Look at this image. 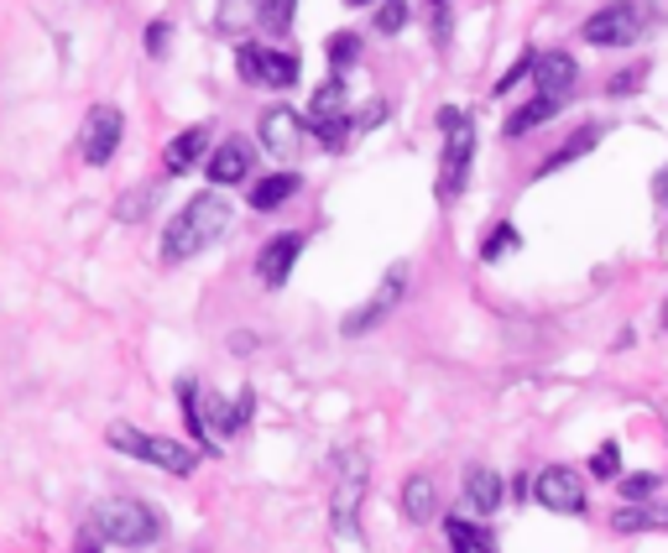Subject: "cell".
Here are the masks:
<instances>
[{
  "mask_svg": "<svg viewBox=\"0 0 668 553\" xmlns=\"http://www.w3.org/2000/svg\"><path fill=\"white\" fill-rule=\"evenodd\" d=\"M652 193H658V199H664V204H668V168H664V173H658V178H652Z\"/></svg>",
  "mask_w": 668,
  "mask_h": 553,
  "instance_id": "cell-39",
  "label": "cell"
},
{
  "mask_svg": "<svg viewBox=\"0 0 668 553\" xmlns=\"http://www.w3.org/2000/svg\"><path fill=\"white\" fill-rule=\"evenodd\" d=\"M236 63L246 84H272V89H292L298 84V69H303L298 52H272V48H257V42H240Z\"/></svg>",
  "mask_w": 668,
  "mask_h": 553,
  "instance_id": "cell-7",
  "label": "cell"
},
{
  "mask_svg": "<svg viewBox=\"0 0 668 553\" xmlns=\"http://www.w3.org/2000/svg\"><path fill=\"white\" fill-rule=\"evenodd\" d=\"M532 69H538V52H522V58L512 63V69H507V73L497 79V94H507V89H512L517 79H532Z\"/></svg>",
  "mask_w": 668,
  "mask_h": 553,
  "instance_id": "cell-33",
  "label": "cell"
},
{
  "mask_svg": "<svg viewBox=\"0 0 668 553\" xmlns=\"http://www.w3.org/2000/svg\"><path fill=\"white\" fill-rule=\"evenodd\" d=\"M298 193V173H272L261 178L257 189H251V209H261V214H272V209H282Z\"/></svg>",
  "mask_w": 668,
  "mask_h": 553,
  "instance_id": "cell-23",
  "label": "cell"
},
{
  "mask_svg": "<svg viewBox=\"0 0 668 553\" xmlns=\"http://www.w3.org/2000/svg\"><path fill=\"white\" fill-rule=\"evenodd\" d=\"M642 84H648V63H632L627 73H617V79L606 84V94H617V100H621V94H637Z\"/></svg>",
  "mask_w": 668,
  "mask_h": 553,
  "instance_id": "cell-31",
  "label": "cell"
},
{
  "mask_svg": "<svg viewBox=\"0 0 668 553\" xmlns=\"http://www.w3.org/2000/svg\"><path fill=\"white\" fill-rule=\"evenodd\" d=\"M517 245H522V235H517V225H507L501 220L491 235H486V245H480V261H501V257H512Z\"/></svg>",
  "mask_w": 668,
  "mask_h": 553,
  "instance_id": "cell-25",
  "label": "cell"
},
{
  "mask_svg": "<svg viewBox=\"0 0 668 553\" xmlns=\"http://www.w3.org/2000/svg\"><path fill=\"white\" fill-rule=\"evenodd\" d=\"M402 512H408V522H429L433 512H439V485H433L429 475H408V485H402Z\"/></svg>",
  "mask_w": 668,
  "mask_h": 553,
  "instance_id": "cell-18",
  "label": "cell"
},
{
  "mask_svg": "<svg viewBox=\"0 0 668 553\" xmlns=\"http://www.w3.org/2000/svg\"><path fill=\"white\" fill-rule=\"evenodd\" d=\"M178 398H183V418H189V433L199 444H209V423H205V408H199V392L193 381H178Z\"/></svg>",
  "mask_w": 668,
  "mask_h": 553,
  "instance_id": "cell-27",
  "label": "cell"
},
{
  "mask_svg": "<svg viewBox=\"0 0 668 553\" xmlns=\"http://www.w3.org/2000/svg\"><path fill=\"white\" fill-rule=\"evenodd\" d=\"M512 496H517V502H528V496H532V481H528V475H517V481H512Z\"/></svg>",
  "mask_w": 668,
  "mask_h": 553,
  "instance_id": "cell-38",
  "label": "cell"
},
{
  "mask_svg": "<svg viewBox=\"0 0 668 553\" xmlns=\"http://www.w3.org/2000/svg\"><path fill=\"white\" fill-rule=\"evenodd\" d=\"M611 527H617V533H668V512H658V506H648V502H632L611 517Z\"/></svg>",
  "mask_w": 668,
  "mask_h": 553,
  "instance_id": "cell-20",
  "label": "cell"
},
{
  "mask_svg": "<svg viewBox=\"0 0 668 553\" xmlns=\"http://www.w3.org/2000/svg\"><path fill=\"white\" fill-rule=\"evenodd\" d=\"M381 121H387V100H371L360 110V125H381Z\"/></svg>",
  "mask_w": 668,
  "mask_h": 553,
  "instance_id": "cell-37",
  "label": "cell"
},
{
  "mask_svg": "<svg viewBox=\"0 0 668 553\" xmlns=\"http://www.w3.org/2000/svg\"><path fill=\"white\" fill-rule=\"evenodd\" d=\"M325 58H329V69L345 73V69H356V58H360V37L356 32H335L325 42Z\"/></svg>",
  "mask_w": 668,
  "mask_h": 553,
  "instance_id": "cell-24",
  "label": "cell"
},
{
  "mask_svg": "<svg viewBox=\"0 0 668 553\" xmlns=\"http://www.w3.org/2000/svg\"><path fill=\"white\" fill-rule=\"evenodd\" d=\"M532 84H538V94H549V100H565L569 89L580 84V63H575L569 52H538Z\"/></svg>",
  "mask_w": 668,
  "mask_h": 553,
  "instance_id": "cell-13",
  "label": "cell"
},
{
  "mask_svg": "<svg viewBox=\"0 0 668 553\" xmlns=\"http://www.w3.org/2000/svg\"><path fill=\"white\" fill-rule=\"evenodd\" d=\"M596 141H600V125H580V131H575V137H569L565 147H559V152H554V157H544V168H538V178L559 173V168H569V162H580V157L590 152Z\"/></svg>",
  "mask_w": 668,
  "mask_h": 553,
  "instance_id": "cell-22",
  "label": "cell"
},
{
  "mask_svg": "<svg viewBox=\"0 0 668 553\" xmlns=\"http://www.w3.org/2000/svg\"><path fill=\"white\" fill-rule=\"evenodd\" d=\"M345 104H350V94H345V79H340V73H329L325 84L313 89L309 115H313V121H345Z\"/></svg>",
  "mask_w": 668,
  "mask_h": 553,
  "instance_id": "cell-21",
  "label": "cell"
},
{
  "mask_svg": "<svg viewBox=\"0 0 668 553\" xmlns=\"http://www.w3.org/2000/svg\"><path fill=\"white\" fill-rule=\"evenodd\" d=\"M292 11H298V0H261V27L272 37H282V32H292Z\"/></svg>",
  "mask_w": 668,
  "mask_h": 553,
  "instance_id": "cell-26",
  "label": "cell"
},
{
  "mask_svg": "<svg viewBox=\"0 0 668 553\" xmlns=\"http://www.w3.org/2000/svg\"><path fill=\"white\" fill-rule=\"evenodd\" d=\"M664 329H668V303H664Z\"/></svg>",
  "mask_w": 668,
  "mask_h": 553,
  "instance_id": "cell-40",
  "label": "cell"
},
{
  "mask_svg": "<svg viewBox=\"0 0 668 553\" xmlns=\"http://www.w3.org/2000/svg\"><path fill=\"white\" fill-rule=\"evenodd\" d=\"M251 413H257V392L246 386V392H240V398H236V408H230V433H236V429H246V423H251Z\"/></svg>",
  "mask_w": 668,
  "mask_h": 553,
  "instance_id": "cell-34",
  "label": "cell"
},
{
  "mask_svg": "<svg viewBox=\"0 0 668 553\" xmlns=\"http://www.w3.org/2000/svg\"><path fill=\"white\" fill-rule=\"evenodd\" d=\"M445 537L455 553H497V543H491V533L480 527V522L470 517H445Z\"/></svg>",
  "mask_w": 668,
  "mask_h": 553,
  "instance_id": "cell-19",
  "label": "cell"
},
{
  "mask_svg": "<svg viewBox=\"0 0 668 553\" xmlns=\"http://www.w3.org/2000/svg\"><path fill=\"white\" fill-rule=\"evenodd\" d=\"M658 485H664V481H658L652 470H637V475H621V496H627V502H648Z\"/></svg>",
  "mask_w": 668,
  "mask_h": 553,
  "instance_id": "cell-29",
  "label": "cell"
},
{
  "mask_svg": "<svg viewBox=\"0 0 668 553\" xmlns=\"http://www.w3.org/2000/svg\"><path fill=\"white\" fill-rule=\"evenodd\" d=\"M168 42H172L168 21H152V27H147V52H152V58H162V52H168Z\"/></svg>",
  "mask_w": 668,
  "mask_h": 553,
  "instance_id": "cell-35",
  "label": "cell"
},
{
  "mask_svg": "<svg viewBox=\"0 0 668 553\" xmlns=\"http://www.w3.org/2000/svg\"><path fill=\"white\" fill-rule=\"evenodd\" d=\"M366 454L360 450H340L335 454V502H329V522L340 537H360V502H366Z\"/></svg>",
  "mask_w": 668,
  "mask_h": 553,
  "instance_id": "cell-5",
  "label": "cell"
},
{
  "mask_svg": "<svg viewBox=\"0 0 668 553\" xmlns=\"http://www.w3.org/2000/svg\"><path fill=\"white\" fill-rule=\"evenodd\" d=\"M110 450L131 454L141 465H157V470H172V475H189L193 470V450L189 444H178V439H157V433H141L131 423H110Z\"/></svg>",
  "mask_w": 668,
  "mask_h": 553,
  "instance_id": "cell-6",
  "label": "cell"
},
{
  "mask_svg": "<svg viewBox=\"0 0 668 553\" xmlns=\"http://www.w3.org/2000/svg\"><path fill=\"white\" fill-rule=\"evenodd\" d=\"M298 257H303V235H298V230L272 235V241L261 245V257H257V276L267 282V288H282V282L292 276V267H298Z\"/></svg>",
  "mask_w": 668,
  "mask_h": 553,
  "instance_id": "cell-12",
  "label": "cell"
},
{
  "mask_svg": "<svg viewBox=\"0 0 668 553\" xmlns=\"http://www.w3.org/2000/svg\"><path fill=\"white\" fill-rule=\"evenodd\" d=\"M89 527H94L104 543H120V549H141V543H152V537L162 533V517H157L147 502H137V496H110V502L94 506Z\"/></svg>",
  "mask_w": 668,
  "mask_h": 553,
  "instance_id": "cell-4",
  "label": "cell"
},
{
  "mask_svg": "<svg viewBox=\"0 0 668 553\" xmlns=\"http://www.w3.org/2000/svg\"><path fill=\"white\" fill-rule=\"evenodd\" d=\"M147 209H152V193H137V199H120L116 214H120V220H141Z\"/></svg>",
  "mask_w": 668,
  "mask_h": 553,
  "instance_id": "cell-36",
  "label": "cell"
},
{
  "mask_svg": "<svg viewBox=\"0 0 668 553\" xmlns=\"http://www.w3.org/2000/svg\"><path fill=\"white\" fill-rule=\"evenodd\" d=\"M350 6H366V0H350Z\"/></svg>",
  "mask_w": 668,
  "mask_h": 553,
  "instance_id": "cell-41",
  "label": "cell"
},
{
  "mask_svg": "<svg viewBox=\"0 0 668 553\" xmlns=\"http://www.w3.org/2000/svg\"><path fill=\"white\" fill-rule=\"evenodd\" d=\"M559 104L565 100H549V94H532L528 104H522V110H512V115H507V125H501V131H507V137H528V131H538V125H549L554 115H559Z\"/></svg>",
  "mask_w": 668,
  "mask_h": 553,
  "instance_id": "cell-16",
  "label": "cell"
},
{
  "mask_svg": "<svg viewBox=\"0 0 668 553\" xmlns=\"http://www.w3.org/2000/svg\"><path fill=\"white\" fill-rule=\"evenodd\" d=\"M209 147V125H189V131H178V137L168 141V157H162V168H168V178L189 173L193 162H199V152Z\"/></svg>",
  "mask_w": 668,
  "mask_h": 553,
  "instance_id": "cell-14",
  "label": "cell"
},
{
  "mask_svg": "<svg viewBox=\"0 0 668 553\" xmlns=\"http://www.w3.org/2000/svg\"><path fill=\"white\" fill-rule=\"evenodd\" d=\"M439 131H445V157H439V204H455L470 178V157H476V121L460 104L439 110Z\"/></svg>",
  "mask_w": 668,
  "mask_h": 553,
  "instance_id": "cell-2",
  "label": "cell"
},
{
  "mask_svg": "<svg viewBox=\"0 0 668 553\" xmlns=\"http://www.w3.org/2000/svg\"><path fill=\"white\" fill-rule=\"evenodd\" d=\"M402 293H408V267L397 261L392 272L381 276V288H377V293H371L356 313H350V319H345V334H366V329L387 324V319H392V309L402 303Z\"/></svg>",
  "mask_w": 668,
  "mask_h": 553,
  "instance_id": "cell-10",
  "label": "cell"
},
{
  "mask_svg": "<svg viewBox=\"0 0 668 553\" xmlns=\"http://www.w3.org/2000/svg\"><path fill=\"white\" fill-rule=\"evenodd\" d=\"M532 502H538V506H549V512H559V517H580L590 496H585L580 470H569V465H549L544 475H532Z\"/></svg>",
  "mask_w": 668,
  "mask_h": 553,
  "instance_id": "cell-8",
  "label": "cell"
},
{
  "mask_svg": "<svg viewBox=\"0 0 668 553\" xmlns=\"http://www.w3.org/2000/svg\"><path fill=\"white\" fill-rule=\"evenodd\" d=\"M590 475H596V481H617L621 475V444H600V450L590 454Z\"/></svg>",
  "mask_w": 668,
  "mask_h": 553,
  "instance_id": "cell-28",
  "label": "cell"
},
{
  "mask_svg": "<svg viewBox=\"0 0 668 553\" xmlns=\"http://www.w3.org/2000/svg\"><path fill=\"white\" fill-rule=\"evenodd\" d=\"M251 6L257 0H225L220 6V32H240V27H251ZM261 11V6H257Z\"/></svg>",
  "mask_w": 668,
  "mask_h": 553,
  "instance_id": "cell-30",
  "label": "cell"
},
{
  "mask_svg": "<svg viewBox=\"0 0 668 553\" xmlns=\"http://www.w3.org/2000/svg\"><path fill=\"white\" fill-rule=\"evenodd\" d=\"M251 168V152L246 141H225L220 152H209V183H240Z\"/></svg>",
  "mask_w": 668,
  "mask_h": 553,
  "instance_id": "cell-17",
  "label": "cell"
},
{
  "mask_svg": "<svg viewBox=\"0 0 668 553\" xmlns=\"http://www.w3.org/2000/svg\"><path fill=\"white\" fill-rule=\"evenodd\" d=\"M120 131H126V121H120L116 104H94L84 115V131H79V157H84L89 168H104L120 147Z\"/></svg>",
  "mask_w": 668,
  "mask_h": 553,
  "instance_id": "cell-9",
  "label": "cell"
},
{
  "mask_svg": "<svg viewBox=\"0 0 668 553\" xmlns=\"http://www.w3.org/2000/svg\"><path fill=\"white\" fill-rule=\"evenodd\" d=\"M230 230V204L220 193H199L193 204H183L168 220V235H162V261H189L199 257L209 241H220Z\"/></svg>",
  "mask_w": 668,
  "mask_h": 553,
  "instance_id": "cell-1",
  "label": "cell"
},
{
  "mask_svg": "<svg viewBox=\"0 0 668 553\" xmlns=\"http://www.w3.org/2000/svg\"><path fill=\"white\" fill-rule=\"evenodd\" d=\"M652 27H658V6L652 0H611V6H600L596 17L585 21L580 32L596 48H632Z\"/></svg>",
  "mask_w": 668,
  "mask_h": 553,
  "instance_id": "cell-3",
  "label": "cell"
},
{
  "mask_svg": "<svg viewBox=\"0 0 668 553\" xmlns=\"http://www.w3.org/2000/svg\"><path fill=\"white\" fill-rule=\"evenodd\" d=\"M257 137H261V147H267V152L288 162V157H298V147H303V121L292 115L288 104H272V110L261 115Z\"/></svg>",
  "mask_w": 668,
  "mask_h": 553,
  "instance_id": "cell-11",
  "label": "cell"
},
{
  "mask_svg": "<svg viewBox=\"0 0 668 553\" xmlns=\"http://www.w3.org/2000/svg\"><path fill=\"white\" fill-rule=\"evenodd\" d=\"M402 27H408V6H402V0H387V6H381V11H377V32L397 37V32H402Z\"/></svg>",
  "mask_w": 668,
  "mask_h": 553,
  "instance_id": "cell-32",
  "label": "cell"
},
{
  "mask_svg": "<svg viewBox=\"0 0 668 553\" xmlns=\"http://www.w3.org/2000/svg\"><path fill=\"white\" fill-rule=\"evenodd\" d=\"M501 496H507V491H501V475H497V470L476 465L470 475H465V502H470V512L491 517V512L501 506Z\"/></svg>",
  "mask_w": 668,
  "mask_h": 553,
  "instance_id": "cell-15",
  "label": "cell"
}]
</instances>
